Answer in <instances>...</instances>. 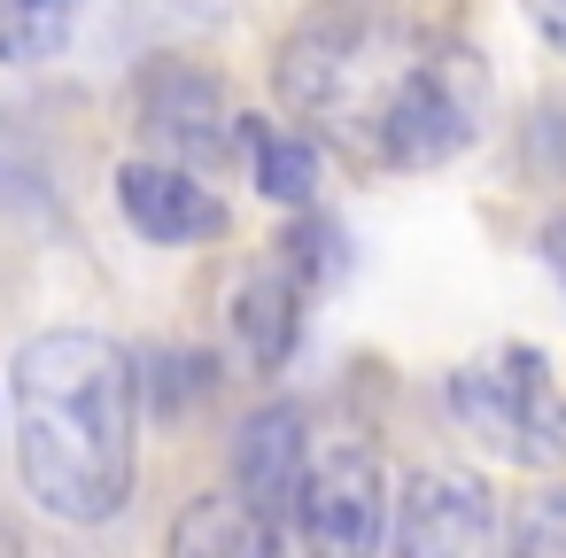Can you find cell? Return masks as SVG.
I'll use <instances>...</instances> for the list:
<instances>
[{
  "label": "cell",
  "mask_w": 566,
  "mask_h": 558,
  "mask_svg": "<svg viewBox=\"0 0 566 558\" xmlns=\"http://www.w3.org/2000/svg\"><path fill=\"white\" fill-rule=\"evenodd\" d=\"M489 488L481 473H458V465H427L403 481L396 496V535H388V558H481L489 550Z\"/></svg>",
  "instance_id": "cell-5"
},
{
  "label": "cell",
  "mask_w": 566,
  "mask_h": 558,
  "mask_svg": "<svg viewBox=\"0 0 566 558\" xmlns=\"http://www.w3.org/2000/svg\"><path fill=\"white\" fill-rule=\"evenodd\" d=\"M241 148H249V171H256V194L264 202L303 210L318 194V140H295V133H272V125L241 117Z\"/></svg>",
  "instance_id": "cell-11"
},
{
  "label": "cell",
  "mask_w": 566,
  "mask_h": 558,
  "mask_svg": "<svg viewBox=\"0 0 566 558\" xmlns=\"http://www.w3.org/2000/svg\"><path fill=\"white\" fill-rule=\"evenodd\" d=\"M311 465V434H303V411L295 403H272L256 411L241 434H233V496H249L256 512H287L295 504V481Z\"/></svg>",
  "instance_id": "cell-8"
},
{
  "label": "cell",
  "mask_w": 566,
  "mask_h": 558,
  "mask_svg": "<svg viewBox=\"0 0 566 558\" xmlns=\"http://www.w3.org/2000/svg\"><path fill=\"white\" fill-rule=\"evenodd\" d=\"M117 210L156 249H195L226 233V202L210 194L202 171H179V164H140V156L117 164Z\"/></svg>",
  "instance_id": "cell-7"
},
{
  "label": "cell",
  "mask_w": 566,
  "mask_h": 558,
  "mask_svg": "<svg viewBox=\"0 0 566 558\" xmlns=\"http://www.w3.org/2000/svg\"><path fill=\"white\" fill-rule=\"evenodd\" d=\"M520 9H527V24L543 32V48L566 55V0H520Z\"/></svg>",
  "instance_id": "cell-14"
},
{
  "label": "cell",
  "mask_w": 566,
  "mask_h": 558,
  "mask_svg": "<svg viewBox=\"0 0 566 558\" xmlns=\"http://www.w3.org/2000/svg\"><path fill=\"white\" fill-rule=\"evenodd\" d=\"M442 403L450 419L504 465H527V473H558L566 465V396L551 380V357L527 349V341H504L473 365H458L442 380Z\"/></svg>",
  "instance_id": "cell-3"
},
{
  "label": "cell",
  "mask_w": 566,
  "mask_h": 558,
  "mask_svg": "<svg viewBox=\"0 0 566 558\" xmlns=\"http://www.w3.org/2000/svg\"><path fill=\"white\" fill-rule=\"evenodd\" d=\"M140 125H148V140L179 164V171H218L226 164V148L241 140V117L226 109V94H218V78H202V71H179V63H164L156 78H148V94H140Z\"/></svg>",
  "instance_id": "cell-6"
},
{
  "label": "cell",
  "mask_w": 566,
  "mask_h": 558,
  "mask_svg": "<svg viewBox=\"0 0 566 558\" xmlns=\"http://www.w3.org/2000/svg\"><path fill=\"white\" fill-rule=\"evenodd\" d=\"M233 349L256 365V372H280L287 365V349H295V334H303V280L272 256V264H249L241 280H233Z\"/></svg>",
  "instance_id": "cell-9"
},
{
  "label": "cell",
  "mask_w": 566,
  "mask_h": 558,
  "mask_svg": "<svg viewBox=\"0 0 566 558\" xmlns=\"http://www.w3.org/2000/svg\"><path fill=\"white\" fill-rule=\"evenodd\" d=\"M512 558H566V481L527 496V512L512 527Z\"/></svg>",
  "instance_id": "cell-13"
},
{
  "label": "cell",
  "mask_w": 566,
  "mask_h": 558,
  "mask_svg": "<svg viewBox=\"0 0 566 558\" xmlns=\"http://www.w3.org/2000/svg\"><path fill=\"white\" fill-rule=\"evenodd\" d=\"M86 0H0V63H55Z\"/></svg>",
  "instance_id": "cell-12"
},
{
  "label": "cell",
  "mask_w": 566,
  "mask_h": 558,
  "mask_svg": "<svg viewBox=\"0 0 566 558\" xmlns=\"http://www.w3.org/2000/svg\"><path fill=\"white\" fill-rule=\"evenodd\" d=\"M272 86L365 171H442L489 125L481 55L388 0H318L280 40Z\"/></svg>",
  "instance_id": "cell-1"
},
{
  "label": "cell",
  "mask_w": 566,
  "mask_h": 558,
  "mask_svg": "<svg viewBox=\"0 0 566 558\" xmlns=\"http://www.w3.org/2000/svg\"><path fill=\"white\" fill-rule=\"evenodd\" d=\"M164 558H287V543H280L272 512H256L233 488H210V496L179 504V519L164 535Z\"/></svg>",
  "instance_id": "cell-10"
},
{
  "label": "cell",
  "mask_w": 566,
  "mask_h": 558,
  "mask_svg": "<svg viewBox=\"0 0 566 558\" xmlns=\"http://www.w3.org/2000/svg\"><path fill=\"white\" fill-rule=\"evenodd\" d=\"M287 519H295L303 558H380V535H388V473H380V457L365 442L311 450Z\"/></svg>",
  "instance_id": "cell-4"
},
{
  "label": "cell",
  "mask_w": 566,
  "mask_h": 558,
  "mask_svg": "<svg viewBox=\"0 0 566 558\" xmlns=\"http://www.w3.org/2000/svg\"><path fill=\"white\" fill-rule=\"evenodd\" d=\"M0 558H17V543H9V527H0Z\"/></svg>",
  "instance_id": "cell-16"
},
{
  "label": "cell",
  "mask_w": 566,
  "mask_h": 558,
  "mask_svg": "<svg viewBox=\"0 0 566 558\" xmlns=\"http://www.w3.org/2000/svg\"><path fill=\"white\" fill-rule=\"evenodd\" d=\"M543 264H551V280L566 287V210H558V218L543 225Z\"/></svg>",
  "instance_id": "cell-15"
},
{
  "label": "cell",
  "mask_w": 566,
  "mask_h": 558,
  "mask_svg": "<svg viewBox=\"0 0 566 558\" xmlns=\"http://www.w3.org/2000/svg\"><path fill=\"white\" fill-rule=\"evenodd\" d=\"M133 357L109 334L55 326L32 334L9 365L17 473L24 496L63 527H102L133 496Z\"/></svg>",
  "instance_id": "cell-2"
}]
</instances>
